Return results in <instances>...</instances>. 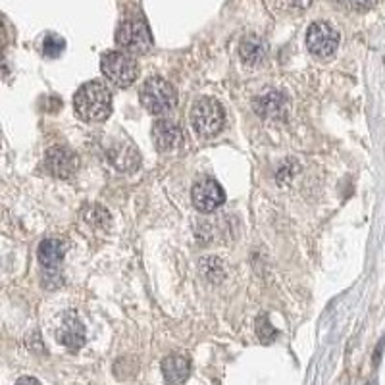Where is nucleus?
<instances>
[{
    "label": "nucleus",
    "instance_id": "obj_22",
    "mask_svg": "<svg viewBox=\"0 0 385 385\" xmlns=\"http://www.w3.org/2000/svg\"><path fill=\"white\" fill-rule=\"evenodd\" d=\"M6 42V25H4V21L0 20V47Z\"/></svg>",
    "mask_w": 385,
    "mask_h": 385
},
{
    "label": "nucleus",
    "instance_id": "obj_7",
    "mask_svg": "<svg viewBox=\"0 0 385 385\" xmlns=\"http://www.w3.org/2000/svg\"><path fill=\"white\" fill-rule=\"evenodd\" d=\"M191 200L197 210L200 212H214L224 205L226 200V192L222 189V185L216 179L205 178L199 179L195 185H192Z\"/></svg>",
    "mask_w": 385,
    "mask_h": 385
},
{
    "label": "nucleus",
    "instance_id": "obj_13",
    "mask_svg": "<svg viewBox=\"0 0 385 385\" xmlns=\"http://www.w3.org/2000/svg\"><path fill=\"white\" fill-rule=\"evenodd\" d=\"M66 255V245L60 239H45L39 245V262L45 272H56Z\"/></svg>",
    "mask_w": 385,
    "mask_h": 385
},
{
    "label": "nucleus",
    "instance_id": "obj_8",
    "mask_svg": "<svg viewBox=\"0 0 385 385\" xmlns=\"http://www.w3.org/2000/svg\"><path fill=\"white\" fill-rule=\"evenodd\" d=\"M45 166L52 176L60 179L71 178L79 168L77 154L68 146H52L45 154Z\"/></svg>",
    "mask_w": 385,
    "mask_h": 385
},
{
    "label": "nucleus",
    "instance_id": "obj_21",
    "mask_svg": "<svg viewBox=\"0 0 385 385\" xmlns=\"http://www.w3.org/2000/svg\"><path fill=\"white\" fill-rule=\"evenodd\" d=\"M8 76V64L4 60V56L0 54V79H4Z\"/></svg>",
    "mask_w": 385,
    "mask_h": 385
},
{
    "label": "nucleus",
    "instance_id": "obj_3",
    "mask_svg": "<svg viewBox=\"0 0 385 385\" xmlns=\"http://www.w3.org/2000/svg\"><path fill=\"white\" fill-rule=\"evenodd\" d=\"M100 69H103L104 77L114 83L116 87H130L139 76L137 62L133 60V56L124 50L106 52L100 60Z\"/></svg>",
    "mask_w": 385,
    "mask_h": 385
},
{
    "label": "nucleus",
    "instance_id": "obj_18",
    "mask_svg": "<svg viewBox=\"0 0 385 385\" xmlns=\"http://www.w3.org/2000/svg\"><path fill=\"white\" fill-rule=\"evenodd\" d=\"M376 2H378V0H349V4H351L355 10H358V12L370 10V8L376 6Z\"/></svg>",
    "mask_w": 385,
    "mask_h": 385
},
{
    "label": "nucleus",
    "instance_id": "obj_17",
    "mask_svg": "<svg viewBox=\"0 0 385 385\" xmlns=\"http://www.w3.org/2000/svg\"><path fill=\"white\" fill-rule=\"evenodd\" d=\"M87 218H89V224H96V226H103V224H106V222L110 220L108 212L100 207L91 208L89 214H87Z\"/></svg>",
    "mask_w": 385,
    "mask_h": 385
},
{
    "label": "nucleus",
    "instance_id": "obj_11",
    "mask_svg": "<svg viewBox=\"0 0 385 385\" xmlns=\"http://www.w3.org/2000/svg\"><path fill=\"white\" fill-rule=\"evenodd\" d=\"M255 112L264 120H280L287 112V98L280 91H266L255 100Z\"/></svg>",
    "mask_w": 385,
    "mask_h": 385
},
{
    "label": "nucleus",
    "instance_id": "obj_12",
    "mask_svg": "<svg viewBox=\"0 0 385 385\" xmlns=\"http://www.w3.org/2000/svg\"><path fill=\"white\" fill-rule=\"evenodd\" d=\"M191 374V362L183 355H170L162 360V376L170 385L183 384Z\"/></svg>",
    "mask_w": 385,
    "mask_h": 385
},
{
    "label": "nucleus",
    "instance_id": "obj_19",
    "mask_svg": "<svg viewBox=\"0 0 385 385\" xmlns=\"http://www.w3.org/2000/svg\"><path fill=\"white\" fill-rule=\"evenodd\" d=\"M289 6L297 8V10H304V8H309L312 4V0H287Z\"/></svg>",
    "mask_w": 385,
    "mask_h": 385
},
{
    "label": "nucleus",
    "instance_id": "obj_15",
    "mask_svg": "<svg viewBox=\"0 0 385 385\" xmlns=\"http://www.w3.org/2000/svg\"><path fill=\"white\" fill-rule=\"evenodd\" d=\"M64 48H66V41L60 35L50 33L42 41V54L47 56V58H58L64 52Z\"/></svg>",
    "mask_w": 385,
    "mask_h": 385
},
{
    "label": "nucleus",
    "instance_id": "obj_4",
    "mask_svg": "<svg viewBox=\"0 0 385 385\" xmlns=\"http://www.w3.org/2000/svg\"><path fill=\"white\" fill-rule=\"evenodd\" d=\"M141 104L151 114H166L176 106V89L162 77H151L141 87Z\"/></svg>",
    "mask_w": 385,
    "mask_h": 385
},
{
    "label": "nucleus",
    "instance_id": "obj_20",
    "mask_svg": "<svg viewBox=\"0 0 385 385\" xmlns=\"http://www.w3.org/2000/svg\"><path fill=\"white\" fill-rule=\"evenodd\" d=\"M16 385H41V384H39V379L31 378V376H23V378H20L16 381Z\"/></svg>",
    "mask_w": 385,
    "mask_h": 385
},
{
    "label": "nucleus",
    "instance_id": "obj_10",
    "mask_svg": "<svg viewBox=\"0 0 385 385\" xmlns=\"http://www.w3.org/2000/svg\"><path fill=\"white\" fill-rule=\"evenodd\" d=\"M56 337H58V341L64 347H68L69 351H77V349H81L83 345H85V326H83L81 320L76 314L68 312L64 316L58 331H56Z\"/></svg>",
    "mask_w": 385,
    "mask_h": 385
},
{
    "label": "nucleus",
    "instance_id": "obj_16",
    "mask_svg": "<svg viewBox=\"0 0 385 385\" xmlns=\"http://www.w3.org/2000/svg\"><path fill=\"white\" fill-rule=\"evenodd\" d=\"M256 333L260 337L262 343H272L275 339L274 326L270 323V320L266 316H260L256 320Z\"/></svg>",
    "mask_w": 385,
    "mask_h": 385
},
{
    "label": "nucleus",
    "instance_id": "obj_5",
    "mask_svg": "<svg viewBox=\"0 0 385 385\" xmlns=\"http://www.w3.org/2000/svg\"><path fill=\"white\" fill-rule=\"evenodd\" d=\"M116 41L127 54H144L152 47L151 31L143 20H125L117 29Z\"/></svg>",
    "mask_w": 385,
    "mask_h": 385
},
{
    "label": "nucleus",
    "instance_id": "obj_6",
    "mask_svg": "<svg viewBox=\"0 0 385 385\" xmlns=\"http://www.w3.org/2000/svg\"><path fill=\"white\" fill-rule=\"evenodd\" d=\"M306 47L318 58H328L339 47V33L326 21L312 23L306 31Z\"/></svg>",
    "mask_w": 385,
    "mask_h": 385
},
{
    "label": "nucleus",
    "instance_id": "obj_1",
    "mask_svg": "<svg viewBox=\"0 0 385 385\" xmlns=\"http://www.w3.org/2000/svg\"><path fill=\"white\" fill-rule=\"evenodd\" d=\"M74 108L83 122H103L112 112L110 91L100 81L85 83L74 96Z\"/></svg>",
    "mask_w": 385,
    "mask_h": 385
},
{
    "label": "nucleus",
    "instance_id": "obj_9",
    "mask_svg": "<svg viewBox=\"0 0 385 385\" xmlns=\"http://www.w3.org/2000/svg\"><path fill=\"white\" fill-rule=\"evenodd\" d=\"M152 141L160 152H173L183 143V133L173 120L164 117L152 125Z\"/></svg>",
    "mask_w": 385,
    "mask_h": 385
},
{
    "label": "nucleus",
    "instance_id": "obj_14",
    "mask_svg": "<svg viewBox=\"0 0 385 385\" xmlns=\"http://www.w3.org/2000/svg\"><path fill=\"white\" fill-rule=\"evenodd\" d=\"M239 56L247 66H258L266 58V42L256 35H248L241 41Z\"/></svg>",
    "mask_w": 385,
    "mask_h": 385
},
{
    "label": "nucleus",
    "instance_id": "obj_2",
    "mask_svg": "<svg viewBox=\"0 0 385 385\" xmlns=\"http://www.w3.org/2000/svg\"><path fill=\"white\" fill-rule=\"evenodd\" d=\"M191 125L200 137H214L224 127V108L218 100L202 96L191 106Z\"/></svg>",
    "mask_w": 385,
    "mask_h": 385
}]
</instances>
